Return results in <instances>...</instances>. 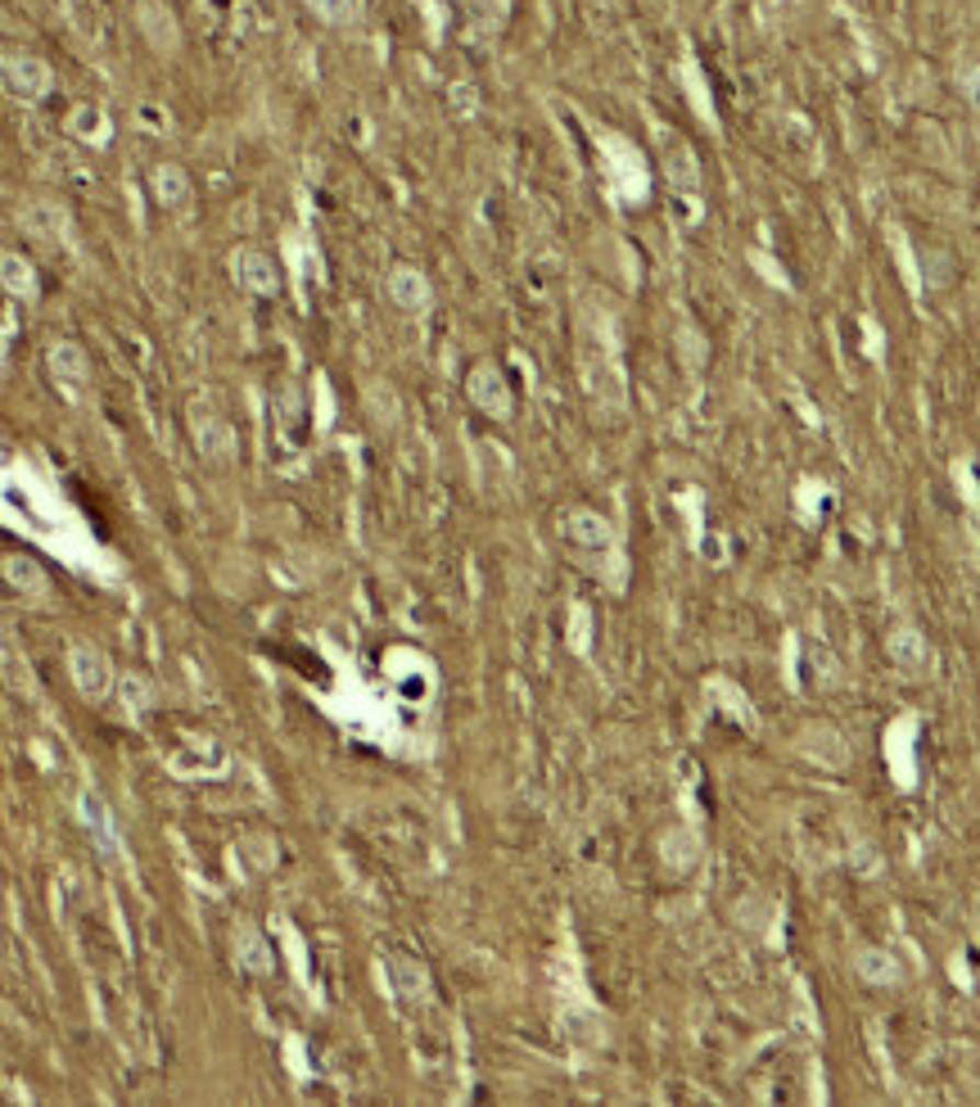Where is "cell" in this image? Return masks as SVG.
Returning <instances> with one entry per match:
<instances>
[{"mask_svg":"<svg viewBox=\"0 0 980 1107\" xmlns=\"http://www.w3.org/2000/svg\"><path fill=\"white\" fill-rule=\"evenodd\" d=\"M55 87L50 78V64L36 59V55H5V91L23 104L46 100V91Z\"/></svg>","mask_w":980,"mask_h":1107,"instance_id":"6da1fadb","label":"cell"},{"mask_svg":"<svg viewBox=\"0 0 980 1107\" xmlns=\"http://www.w3.org/2000/svg\"><path fill=\"white\" fill-rule=\"evenodd\" d=\"M136 23H140V32L149 36V46H155V50H176L181 27H176V14L163 5V0H140V5H136Z\"/></svg>","mask_w":980,"mask_h":1107,"instance_id":"7a4b0ae2","label":"cell"},{"mask_svg":"<svg viewBox=\"0 0 980 1107\" xmlns=\"http://www.w3.org/2000/svg\"><path fill=\"white\" fill-rule=\"evenodd\" d=\"M470 398L479 402L483 412H493V416L511 412V389H506L502 372H493V366H479V372L470 376Z\"/></svg>","mask_w":980,"mask_h":1107,"instance_id":"3957f363","label":"cell"},{"mask_svg":"<svg viewBox=\"0 0 980 1107\" xmlns=\"http://www.w3.org/2000/svg\"><path fill=\"white\" fill-rule=\"evenodd\" d=\"M231 272H236V281H240L244 289H253V294H272V289H276V267L267 263V253H258V249H240L236 263H231Z\"/></svg>","mask_w":980,"mask_h":1107,"instance_id":"277c9868","label":"cell"},{"mask_svg":"<svg viewBox=\"0 0 980 1107\" xmlns=\"http://www.w3.org/2000/svg\"><path fill=\"white\" fill-rule=\"evenodd\" d=\"M389 299H394L398 308H407V312H417V308H425V299H430V285H425L421 272L398 267V272L389 276Z\"/></svg>","mask_w":980,"mask_h":1107,"instance_id":"5b68a950","label":"cell"},{"mask_svg":"<svg viewBox=\"0 0 980 1107\" xmlns=\"http://www.w3.org/2000/svg\"><path fill=\"white\" fill-rule=\"evenodd\" d=\"M560 529L570 534L574 543H583V547H606V543H611V525L601 521V515H592V511H574V515H565Z\"/></svg>","mask_w":980,"mask_h":1107,"instance_id":"8992f818","label":"cell"},{"mask_svg":"<svg viewBox=\"0 0 980 1107\" xmlns=\"http://www.w3.org/2000/svg\"><path fill=\"white\" fill-rule=\"evenodd\" d=\"M72 670H78V683H82V692H91V696H100L104 687H109V670H104V660L95 655V651H72Z\"/></svg>","mask_w":980,"mask_h":1107,"instance_id":"52a82bcc","label":"cell"},{"mask_svg":"<svg viewBox=\"0 0 980 1107\" xmlns=\"http://www.w3.org/2000/svg\"><path fill=\"white\" fill-rule=\"evenodd\" d=\"M0 272H5V289L14 294V299H32V294H36V272L23 263L19 253H5V263H0Z\"/></svg>","mask_w":980,"mask_h":1107,"instance_id":"ba28073f","label":"cell"},{"mask_svg":"<svg viewBox=\"0 0 980 1107\" xmlns=\"http://www.w3.org/2000/svg\"><path fill=\"white\" fill-rule=\"evenodd\" d=\"M155 191H159V199H163V204H181L185 195H191V186H185L181 168H159V172H155Z\"/></svg>","mask_w":980,"mask_h":1107,"instance_id":"9c48e42d","label":"cell"},{"mask_svg":"<svg viewBox=\"0 0 980 1107\" xmlns=\"http://www.w3.org/2000/svg\"><path fill=\"white\" fill-rule=\"evenodd\" d=\"M50 362H55V372L68 376V380H82V376H87V357H82L78 344H59V349L50 353Z\"/></svg>","mask_w":980,"mask_h":1107,"instance_id":"30bf717a","label":"cell"},{"mask_svg":"<svg viewBox=\"0 0 980 1107\" xmlns=\"http://www.w3.org/2000/svg\"><path fill=\"white\" fill-rule=\"evenodd\" d=\"M308 5H312L326 23H353V19H357V0H308Z\"/></svg>","mask_w":980,"mask_h":1107,"instance_id":"8fae6325","label":"cell"},{"mask_svg":"<svg viewBox=\"0 0 980 1107\" xmlns=\"http://www.w3.org/2000/svg\"><path fill=\"white\" fill-rule=\"evenodd\" d=\"M664 159H669V172H677V176H683V186H696V163H692V155L683 150V145L673 140V150H669Z\"/></svg>","mask_w":980,"mask_h":1107,"instance_id":"7c38bea8","label":"cell"},{"mask_svg":"<svg viewBox=\"0 0 980 1107\" xmlns=\"http://www.w3.org/2000/svg\"><path fill=\"white\" fill-rule=\"evenodd\" d=\"M87 819L100 828V841L109 845V851H118V841H113V832H109V819H104V804H100L95 796H87Z\"/></svg>","mask_w":980,"mask_h":1107,"instance_id":"4fadbf2b","label":"cell"},{"mask_svg":"<svg viewBox=\"0 0 980 1107\" xmlns=\"http://www.w3.org/2000/svg\"><path fill=\"white\" fill-rule=\"evenodd\" d=\"M962 91H967V100L980 109V68H971V72H962Z\"/></svg>","mask_w":980,"mask_h":1107,"instance_id":"5bb4252c","label":"cell"}]
</instances>
